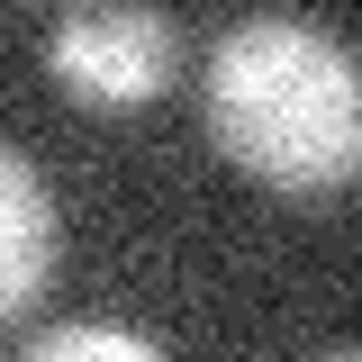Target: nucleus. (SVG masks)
Returning <instances> with one entry per match:
<instances>
[{"label":"nucleus","mask_w":362,"mask_h":362,"mask_svg":"<svg viewBox=\"0 0 362 362\" xmlns=\"http://www.w3.org/2000/svg\"><path fill=\"white\" fill-rule=\"evenodd\" d=\"M54 272V190L28 154L0 145V317H18Z\"/></svg>","instance_id":"7ed1b4c3"},{"label":"nucleus","mask_w":362,"mask_h":362,"mask_svg":"<svg viewBox=\"0 0 362 362\" xmlns=\"http://www.w3.org/2000/svg\"><path fill=\"white\" fill-rule=\"evenodd\" d=\"M45 73L82 109H145L181 73V28L163 9H73L45 37Z\"/></svg>","instance_id":"f03ea898"},{"label":"nucleus","mask_w":362,"mask_h":362,"mask_svg":"<svg viewBox=\"0 0 362 362\" xmlns=\"http://www.w3.org/2000/svg\"><path fill=\"white\" fill-rule=\"evenodd\" d=\"M209 127L272 190H344L362 173V73L299 18H245L209 54Z\"/></svg>","instance_id":"f257e3e1"},{"label":"nucleus","mask_w":362,"mask_h":362,"mask_svg":"<svg viewBox=\"0 0 362 362\" xmlns=\"http://www.w3.org/2000/svg\"><path fill=\"white\" fill-rule=\"evenodd\" d=\"M82 354H109V362H154V335L136 326H45L28 362H82Z\"/></svg>","instance_id":"20e7f679"}]
</instances>
